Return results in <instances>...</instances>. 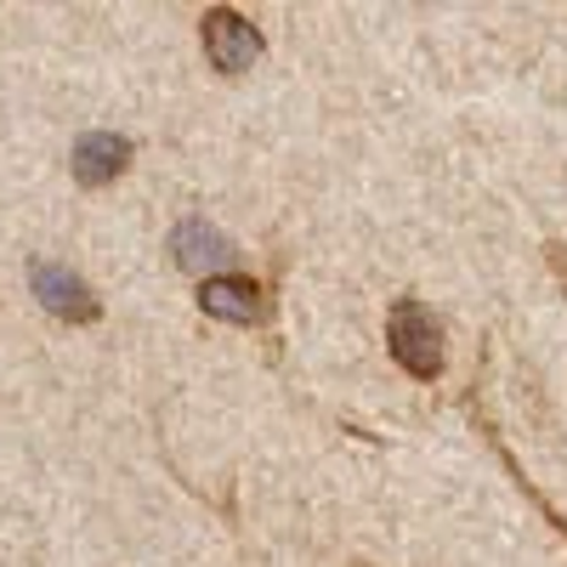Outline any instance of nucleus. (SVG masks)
Wrapping results in <instances>:
<instances>
[{"label":"nucleus","mask_w":567,"mask_h":567,"mask_svg":"<svg viewBox=\"0 0 567 567\" xmlns=\"http://www.w3.org/2000/svg\"><path fill=\"white\" fill-rule=\"evenodd\" d=\"M392 352L409 374H437L443 369V329L420 301H398L392 312Z\"/></svg>","instance_id":"nucleus-1"},{"label":"nucleus","mask_w":567,"mask_h":567,"mask_svg":"<svg viewBox=\"0 0 567 567\" xmlns=\"http://www.w3.org/2000/svg\"><path fill=\"white\" fill-rule=\"evenodd\" d=\"M171 250H176V261H182L187 272H210V278H216V267H227L233 256H239V250H233L221 233L205 227V221H182L176 239H171Z\"/></svg>","instance_id":"nucleus-6"},{"label":"nucleus","mask_w":567,"mask_h":567,"mask_svg":"<svg viewBox=\"0 0 567 567\" xmlns=\"http://www.w3.org/2000/svg\"><path fill=\"white\" fill-rule=\"evenodd\" d=\"M199 307L210 318H227V323H261L267 318V301H261V284L256 278H239V272H216L199 284Z\"/></svg>","instance_id":"nucleus-3"},{"label":"nucleus","mask_w":567,"mask_h":567,"mask_svg":"<svg viewBox=\"0 0 567 567\" xmlns=\"http://www.w3.org/2000/svg\"><path fill=\"white\" fill-rule=\"evenodd\" d=\"M125 159H131V142L114 136V131H91V136L74 142V176H80L85 187L114 182V176L125 171Z\"/></svg>","instance_id":"nucleus-5"},{"label":"nucleus","mask_w":567,"mask_h":567,"mask_svg":"<svg viewBox=\"0 0 567 567\" xmlns=\"http://www.w3.org/2000/svg\"><path fill=\"white\" fill-rule=\"evenodd\" d=\"M205 52H210V63L221 74H239V69H250L261 58V34L239 12L216 7V12H205Z\"/></svg>","instance_id":"nucleus-2"},{"label":"nucleus","mask_w":567,"mask_h":567,"mask_svg":"<svg viewBox=\"0 0 567 567\" xmlns=\"http://www.w3.org/2000/svg\"><path fill=\"white\" fill-rule=\"evenodd\" d=\"M34 296H40L45 312H58V318H74V323L97 318V296H91L69 267H34Z\"/></svg>","instance_id":"nucleus-4"}]
</instances>
